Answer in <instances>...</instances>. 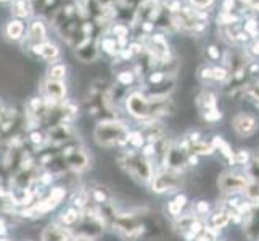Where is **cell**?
Instances as JSON below:
<instances>
[{
	"label": "cell",
	"mask_w": 259,
	"mask_h": 241,
	"mask_svg": "<svg viewBox=\"0 0 259 241\" xmlns=\"http://www.w3.org/2000/svg\"><path fill=\"white\" fill-rule=\"evenodd\" d=\"M116 161H118L119 167H122L126 174H129L132 178H136L137 182L150 183L151 177L155 174L153 163L147 156L142 155V151L126 148L118 155Z\"/></svg>",
	"instance_id": "cell-1"
},
{
	"label": "cell",
	"mask_w": 259,
	"mask_h": 241,
	"mask_svg": "<svg viewBox=\"0 0 259 241\" xmlns=\"http://www.w3.org/2000/svg\"><path fill=\"white\" fill-rule=\"evenodd\" d=\"M129 127L122 121L106 119L102 121L94 130V138L102 148H114L127 145Z\"/></svg>",
	"instance_id": "cell-2"
},
{
	"label": "cell",
	"mask_w": 259,
	"mask_h": 241,
	"mask_svg": "<svg viewBox=\"0 0 259 241\" xmlns=\"http://www.w3.org/2000/svg\"><path fill=\"white\" fill-rule=\"evenodd\" d=\"M148 185H150L151 191L156 195L172 193L182 186V177L179 172L171 171V169L161 167V169H158V171H155Z\"/></svg>",
	"instance_id": "cell-3"
},
{
	"label": "cell",
	"mask_w": 259,
	"mask_h": 241,
	"mask_svg": "<svg viewBox=\"0 0 259 241\" xmlns=\"http://www.w3.org/2000/svg\"><path fill=\"white\" fill-rule=\"evenodd\" d=\"M248 183H249V177L246 175V172L232 171V169H227V171L221 172L219 178H218V186L224 196L243 193Z\"/></svg>",
	"instance_id": "cell-4"
},
{
	"label": "cell",
	"mask_w": 259,
	"mask_h": 241,
	"mask_svg": "<svg viewBox=\"0 0 259 241\" xmlns=\"http://www.w3.org/2000/svg\"><path fill=\"white\" fill-rule=\"evenodd\" d=\"M126 110L132 118L147 121L151 119V110H150V100L148 97L142 95L140 92H132L126 97Z\"/></svg>",
	"instance_id": "cell-5"
},
{
	"label": "cell",
	"mask_w": 259,
	"mask_h": 241,
	"mask_svg": "<svg viewBox=\"0 0 259 241\" xmlns=\"http://www.w3.org/2000/svg\"><path fill=\"white\" fill-rule=\"evenodd\" d=\"M46 137L52 147H63L69 143V141L76 140L74 138L76 130L69 122H63V124H57V126H52Z\"/></svg>",
	"instance_id": "cell-6"
},
{
	"label": "cell",
	"mask_w": 259,
	"mask_h": 241,
	"mask_svg": "<svg viewBox=\"0 0 259 241\" xmlns=\"http://www.w3.org/2000/svg\"><path fill=\"white\" fill-rule=\"evenodd\" d=\"M232 127H234L235 133L240 137H251L257 130V121L253 114L248 113H238L232 119Z\"/></svg>",
	"instance_id": "cell-7"
},
{
	"label": "cell",
	"mask_w": 259,
	"mask_h": 241,
	"mask_svg": "<svg viewBox=\"0 0 259 241\" xmlns=\"http://www.w3.org/2000/svg\"><path fill=\"white\" fill-rule=\"evenodd\" d=\"M243 235L249 241H259V203H254L242 219Z\"/></svg>",
	"instance_id": "cell-8"
},
{
	"label": "cell",
	"mask_w": 259,
	"mask_h": 241,
	"mask_svg": "<svg viewBox=\"0 0 259 241\" xmlns=\"http://www.w3.org/2000/svg\"><path fill=\"white\" fill-rule=\"evenodd\" d=\"M73 228L61 224H49L40 233V241H74Z\"/></svg>",
	"instance_id": "cell-9"
},
{
	"label": "cell",
	"mask_w": 259,
	"mask_h": 241,
	"mask_svg": "<svg viewBox=\"0 0 259 241\" xmlns=\"http://www.w3.org/2000/svg\"><path fill=\"white\" fill-rule=\"evenodd\" d=\"M164 167L171 169L174 172L182 174L185 169L189 167L187 166V153L182 151L177 145H171V148H169L167 155H166V159H164Z\"/></svg>",
	"instance_id": "cell-10"
},
{
	"label": "cell",
	"mask_w": 259,
	"mask_h": 241,
	"mask_svg": "<svg viewBox=\"0 0 259 241\" xmlns=\"http://www.w3.org/2000/svg\"><path fill=\"white\" fill-rule=\"evenodd\" d=\"M44 95H46V100L61 103L66 97V85L61 80L47 79L46 84H44Z\"/></svg>",
	"instance_id": "cell-11"
},
{
	"label": "cell",
	"mask_w": 259,
	"mask_h": 241,
	"mask_svg": "<svg viewBox=\"0 0 259 241\" xmlns=\"http://www.w3.org/2000/svg\"><path fill=\"white\" fill-rule=\"evenodd\" d=\"M32 52L35 53V55H39L40 58L44 60H57L58 55H60V50L58 47L55 45V43L52 42H42V43H34L32 45Z\"/></svg>",
	"instance_id": "cell-12"
},
{
	"label": "cell",
	"mask_w": 259,
	"mask_h": 241,
	"mask_svg": "<svg viewBox=\"0 0 259 241\" xmlns=\"http://www.w3.org/2000/svg\"><path fill=\"white\" fill-rule=\"evenodd\" d=\"M211 145L214 147V150L219 151V153L222 155V158H224L230 166H235V153L232 151V147L227 143V141H226L224 138L219 137V135L212 137Z\"/></svg>",
	"instance_id": "cell-13"
},
{
	"label": "cell",
	"mask_w": 259,
	"mask_h": 241,
	"mask_svg": "<svg viewBox=\"0 0 259 241\" xmlns=\"http://www.w3.org/2000/svg\"><path fill=\"white\" fill-rule=\"evenodd\" d=\"M232 222L230 219V212L224 208H219L216 212L212 214L209 222H208V225H211L212 228H216V230H221V228H226L229 224Z\"/></svg>",
	"instance_id": "cell-14"
},
{
	"label": "cell",
	"mask_w": 259,
	"mask_h": 241,
	"mask_svg": "<svg viewBox=\"0 0 259 241\" xmlns=\"http://www.w3.org/2000/svg\"><path fill=\"white\" fill-rule=\"evenodd\" d=\"M46 37H47V29L46 26H44L40 21H34L31 26H29V31H28V39L34 43H42L46 42Z\"/></svg>",
	"instance_id": "cell-15"
},
{
	"label": "cell",
	"mask_w": 259,
	"mask_h": 241,
	"mask_svg": "<svg viewBox=\"0 0 259 241\" xmlns=\"http://www.w3.org/2000/svg\"><path fill=\"white\" fill-rule=\"evenodd\" d=\"M196 105L200 106L203 113H206V111H211V110L218 108V98H216V95H214L212 92L204 90V92L200 93L198 100H196Z\"/></svg>",
	"instance_id": "cell-16"
},
{
	"label": "cell",
	"mask_w": 259,
	"mask_h": 241,
	"mask_svg": "<svg viewBox=\"0 0 259 241\" xmlns=\"http://www.w3.org/2000/svg\"><path fill=\"white\" fill-rule=\"evenodd\" d=\"M189 153H193L196 156H211L216 153V150H214L211 143H206V141H203V140H196V141H190Z\"/></svg>",
	"instance_id": "cell-17"
},
{
	"label": "cell",
	"mask_w": 259,
	"mask_h": 241,
	"mask_svg": "<svg viewBox=\"0 0 259 241\" xmlns=\"http://www.w3.org/2000/svg\"><path fill=\"white\" fill-rule=\"evenodd\" d=\"M73 208H76V209H79V211H84L89 204L92 203V200H91V193H89V190H84V188H79V190H76L74 191V195H73Z\"/></svg>",
	"instance_id": "cell-18"
},
{
	"label": "cell",
	"mask_w": 259,
	"mask_h": 241,
	"mask_svg": "<svg viewBox=\"0 0 259 241\" xmlns=\"http://www.w3.org/2000/svg\"><path fill=\"white\" fill-rule=\"evenodd\" d=\"M81 220V211L76 208H69L60 216V224L65 227H74L77 222Z\"/></svg>",
	"instance_id": "cell-19"
},
{
	"label": "cell",
	"mask_w": 259,
	"mask_h": 241,
	"mask_svg": "<svg viewBox=\"0 0 259 241\" xmlns=\"http://www.w3.org/2000/svg\"><path fill=\"white\" fill-rule=\"evenodd\" d=\"M8 39L12 40H20L24 34V24L21 20H12L10 23L7 24V29H5Z\"/></svg>",
	"instance_id": "cell-20"
},
{
	"label": "cell",
	"mask_w": 259,
	"mask_h": 241,
	"mask_svg": "<svg viewBox=\"0 0 259 241\" xmlns=\"http://www.w3.org/2000/svg\"><path fill=\"white\" fill-rule=\"evenodd\" d=\"M91 193V200L98 204V206H102V204H106V203H111V193L103 188V186H97V188H94Z\"/></svg>",
	"instance_id": "cell-21"
},
{
	"label": "cell",
	"mask_w": 259,
	"mask_h": 241,
	"mask_svg": "<svg viewBox=\"0 0 259 241\" xmlns=\"http://www.w3.org/2000/svg\"><path fill=\"white\" fill-rule=\"evenodd\" d=\"M145 143H147V140L140 130H134L127 133V145H131L132 150H140Z\"/></svg>",
	"instance_id": "cell-22"
},
{
	"label": "cell",
	"mask_w": 259,
	"mask_h": 241,
	"mask_svg": "<svg viewBox=\"0 0 259 241\" xmlns=\"http://www.w3.org/2000/svg\"><path fill=\"white\" fill-rule=\"evenodd\" d=\"M13 15L24 18V16H29L31 13V7L28 4V0H15L13 2Z\"/></svg>",
	"instance_id": "cell-23"
},
{
	"label": "cell",
	"mask_w": 259,
	"mask_h": 241,
	"mask_svg": "<svg viewBox=\"0 0 259 241\" xmlns=\"http://www.w3.org/2000/svg\"><path fill=\"white\" fill-rule=\"evenodd\" d=\"M65 76H66V66L65 65H53L49 71L50 80H61V82H63Z\"/></svg>",
	"instance_id": "cell-24"
},
{
	"label": "cell",
	"mask_w": 259,
	"mask_h": 241,
	"mask_svg": "<svg viewBox=\"0 0 259 241\" xmlns=\"http://www.w3.org/2000/svg\"><path fill=\"white\" fill-rule=\"evenodd\" d=\"M209 211H211V208H209L208 201H196L195 206H193V214L196 217L206 216V214H209Z\"/></svg>",
	"instance_id": "cell-25"
},
{
	"label": "cell",
	"mask_w": 259,
	"mask_h": 241,
	"mask_svg": "<svg viewBox=\"0 0 259 241\" xmlns=\"http://www.w3.org/2000/svg\"><path fill=\"white\" fill-rule=\"evenodd\" d=\"M227 77L229 74L226 68H211V80H214V82H224Z\"/></svg>",
	"instance_id": "cell-26"
},
{
	"label": "cell",
	"mask_w": 259,
	"mask_h": 241,
	"mask_svg": "<svg viewBox=\"0 0 259 241\" xmlns=\"http://www.w3.org/2000/svg\"><path fill=\"white\" fill-rule=\"evenodd\" d=\"M253 155L249 153L248 150H238L235 153V164H242V166H248L249 161H251Z\"/></svg>",
	"instance_id": "cell-27"
},
{
	"label": "cell",
	"mask_w": 259,
	"mask_h": 241,
	"mask_svg": "<svg viewBox=\"0 0 259 241\" xmlns=\"http://www.w3.org/2000/svg\"><path fill=\"white\" fill-rule=\"evenodd\" d=\"M134 79H136V74L132 71H122V73L118 74V82L124 87H129L134 84Z\"/></svg>",
	"instance_id": "cell-28"
},
{
	"label": "cell",
	"mask_w": 259,
	"mask_h": 241,
	"mask_svg": "<svg viewBox=\"0 0 259 241\" xmlns=\"http://www.w3.org/2000/svg\"><path fill=\"white\" fill-rule=\"evenodd\" d=\"M29 141H31L32 145H35V147H42L47 141V137L44 135L42 132H39V130H31L29 132Z\"/></svg>",
	"instance_id": "cell-29"
},
{
	"label": "cell",
	"mask_w": 259,
	"mask_h": 241,
	"mask_svg": "<svg viewBox=\"0 0 259 241\" xmlns=\"http://www.w3.org/2000/svg\"><path fill=\"white\" fill-rule=\"evenodd\" d=\"M203 119L206 122H218L222 119V113L216 108V110H211V111H206L203 113Z\"/></svg>",
	"instance_id": "cell-30"
},
{
	"label": "cell",
	"mask_w": 259,
	"mask_h": 241,
	"mask_svg": "<svg viewBox=\"0 0 259 241\" xmlns=\"http://www.w3.org/2000/svg\"><path fill=\"white\" fill-rule=\"evenodd\" d=\"M182 206H179V204L172 200V201H169L167 203V212L171 214V216L174 217V219H177L179 216H182Z\"/></svg>",
	"instance_id": "cell-31"
},
{
	"label": "cell",
	"mask_w": 259,
	"mask_h": 241,
	"mask_svg": "<svg viewBox=\"0 0 259 241\" xmlns=\"http://www.w3.org/2000/svg\"><path fill=\"white\" fill-rule=\"evenodd\" d=\"M103 49H105V52H108L110 55H114V53H118V43H116V40H113V39H105Z\"/></svg>",
	"instance_id": "cell-32"
},
{
	"label": "cell",
	"mask_w": 259,
	"mask_h": 241,
	"mask_svg": "<svg viewBox=\"0 0 259 241\" xmlns=\"http://www.w3.org/2000/svg\"><path fill=\"white\" fill-rule=\"evenodd\" d=\"M234 21H237V16H234V15H232V13H222L219 18H218V23L219 24H232V23H234Z\"/></svg>",
	"instance_id": "cell-33"
},
{
	"label": "cell",
	"mask_w": 259,
	"mask_h": 241,
	"mask_svg": "<svg viewBox=\"0 0 259 241\" xmlns=\"http://www.w3.org/2000/svg\"><path fill=\"white\" fill-rule=\"evenodd\" d=\"M12 114H13V113H12L10 110H8V108H5V105H4L2 102H0V124L5 122L8 118H10Z\"/></svg>",
	"instance_id": "cell-34"
},
{
	"label": "cell",
	"mask_w": 259,
	"mask_h": 241,
	"mask_svg": "<svg viewBox=\"0 0 259 241\" xmlns=\"http://www.w3.org/2000/svg\"><path fill=\"white\" fill-rule=\"evenodd\" d=\"M245 34L257 35V23L256 21H248L246 26H245Z\"/></svg>",
	"instance_id": "cell-35"
},
{
	"label": "cell",
	"mask_w": 259,
	"mask_h": 241,
	"mask_svg": "<svg viewBox=\"0 0 259 241\" xmlns=\"http://www.w3.org/2000/svg\"><path fill=\"white\" fill-rule=\"evenodd\" d=\"M198 76L203 82H211V68H201Z\"/></svg>",
	"instance_id": "cell-36"
},
{
	"label": "cell",
	"mask_w": 259,
	"mask_h": 241,
	"mask_svg": "<svg viewBox=\"0 0 259 241\" xmlns=\"http://www.w3.org/2000/svg\"><path fill=\"white\" fill-rule=\"evenodd\" d=\"M190 2L196 8H206L212 4V0H190Z\"/></svg>",
	"instance_id": "cell-37"
},
{
	"label": "cell",
	"mask_w": 259,
	"mask_h": 241,
	"mask_svg": "<svg viewBox=\"0 0 259 241\" xmlns=\"http://www.w3.org/2000/svg\"><path fill=\"white\" fill-rule=\"evenodd\" d=\"M174 201L179 204V206L185 208V204H187V196H185V195H177L176 198H174Z\"/></svg>",
	"instance_id": "cell-38"
},
{
	"label": "cell",
	"mask_w": 259,
	"mask_h": 241,
	"mask_svg": "<svg viewBox=\"0 0 259 241\" xmlns=\"http://www.w3.org/2000/svg\"><path fill=\"white\" fill-rule=\"evenodd\" d=\"M114 34L118 35V37H124V35L127 34V29L124 28V26H116V28H114Z\"/></svg>",
	"instance_id": "cell-39"
},
{
	"label": "cell",
	"mask_w": 259,
	"mask_h": 241,
	"mask_svg": "<svg viewBox=\"0 0 259 241\" xmlns=\"http://www.w3.org/2000/svg\"><path fill=\"white\" fill-rule=\"evenodd\" d=\"M208 53H209V57H211L212 60H218V58H219V52H218L216 47H212V45H211V47L208 49Z\"/></svg>",
	"instance_id": "cell-40"
},
{
	"label": "cell",
	"mask_w": 259,
	"mask_h": 241,
	"mask_svg": "<svg viewBox=\"0 0 259 241\" xmlns=\"http://www.w3.org/2000/svg\"><path fill=\"white\" fill-rule=\"evenodd\" d=\"M222 8H224L226 13H230V10L234 8V0H226L224 5H222Z\"/></svg>",
	"instance_id": "cell-41"
},
{
	"label": "cell",
	"mask_w": 259,
	"mask_h": 241,
	"mask_svg": "<svg viewBox=\"0 0 259 241\" xmlns=\"http://www.w3.org/2000/svg\"><path fill=\"white\" fill-rule=\"evenodd\" d=\"M211 239H212V238H209V236H208L206 233H201V235H198V236H196V238H195L193 241H211Z\"/></svg>",
	"instance_id": "cell-42"
},
{
	"label": "cell",
	"mask_w": 259,
	"mask_h": 241,
	"mask_svg": "<svg viewBox=\"0 0 259 241\" xmlns=\"http://www.w3.org/2000/svg\"><path fill=\"white\" fill-rule=\"evenodd\" d=\"M251 53H254V55H259V40H254L253 45H251Z\"/></svg>",
	"instance_id": "cell-43"
},
{
	"label": "cell",
	"mask_w": 259,
	"mask_h": 241,
	"mask_svg": "<svg viewBox=\"0 0 259 241\" xmlns=\"http://www.w3.org/2000/svg\"><path fill=\"white\" fill-rule=\"evenodd\" d=\"M0 151H7V140L2 137V133H0Z\"/></svg>",
	"instance_id": "cell-44"
},
{
	"label": "cell",
	"mask_w": 259,
	"mask_h": 241,
	"mask_svg": "<svg viewBox=\"0 0 259 241\" xmlns=\"http://www.w3.org/2000/svg\"><path fill=\"white\" fill-rule=\"evenodd\" d=\"M0 235H7V227H5L4 219H0Z\"/></svg>",
	"instance_id": "cell-45"
},
{
	"label": "cell",
	"mask_w": 259,
	"mask_h": 241,
	"mask_svg": "<svg viewBox=\"0 0 259 241\" xmlns=\"http://www.w3.org/2000/svg\"><path fill=\"white\" fill-rule=\"evenodd\" d=\"M242 2H245V4H251L253 0H242Z\"/></svg>",
	"instance_id": "cell-46"
},
{
	"label": "cell",
	"mask_w": 259,
	"mask_h": 241,
	"mask_svg": "<svg viewBox=\"0 0 259 241\" xmlns=\"http://www.w3.org/2000/svg\"><path fill=\"white\" fill-rule=\"evenodd\" d=\"M0 241H12V239H8V238H0Z\"/></svg>",
	"instance_id": "cell-47"
},
{
	"label": "cell",
	"mask_w": 259,
	"mask_h": 241,
	"mask_svg": "<svg viewBox=\"0 0 259 241\" xmlns=\"http://www.w3.org/2000/svg\"><path fill=\"white\" fill-rule=\"evenodd\" d=\"M256 8H259V4H257V5H256Z\"/></svg>",
	"instance_id": "cell-48"
},
{
	"label": "cell",
	"mask_w": 259,
	"mask_h": 241,
	"mask_svg": "<svg viewBox=\"0 0 259 241\" xmlns=\"http://www.w3.org/2000/svg\"><path fill=\"white\" fill-rule=\"evenodd\" d=\"M211 241H218V239H211Z\"/></svg>",
	"instance_id": "cell-49"
}]
</instances>
